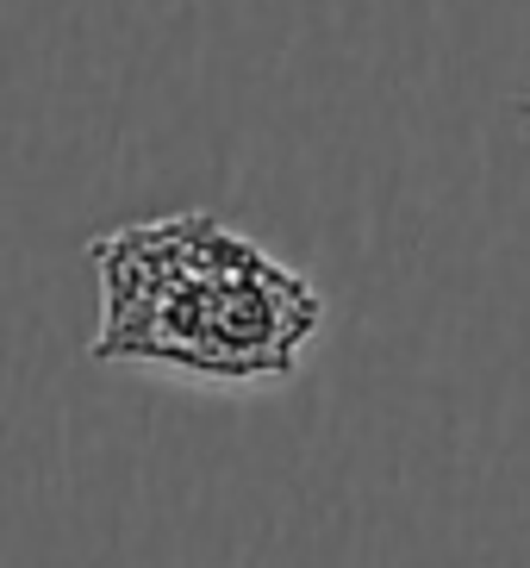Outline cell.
Returning <instances> with one entry per match:
<instances>
[{"label":"cell","instance_id":"cell-1","mask_svg":"<svg viewBox=\"0 0 530 568\" xmlns=\"http://www.w3.org/2000/svg\"><path fill=\"white\" fill-rule=\"evenodd\" d=\"M100 325L88 356L218 387L287 382L325 332L318 287L218 213H163L88 244Z\"/></svg>","mask_w":530,"mask_h":568}]
</instances>
